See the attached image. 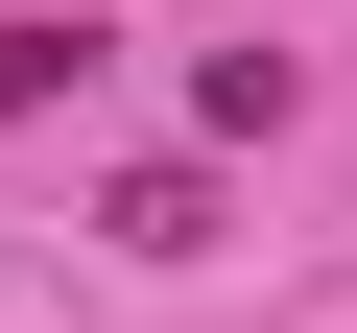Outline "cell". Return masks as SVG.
Masks as SVG:
<instances>
[{"label":"cell","instance_id":"obj_1","mask_svg":"<svg viewBox=\"0 0 357 333\" xmlns=\"http://www.w3.org/2000/svg\"><path fill=\"white\" fill-rule=\"evenodd\" d=\"M72 72H96V24H72V0H24V24H0V119H48Z\"/></svg>","mask_w":357,"mask_h":333},{"label":"cell","instance_id":"obj_2","mask_svg":"<svg viewBox=\"0 0 357 333\" xmlns=\"http://www.w3.org/2000/svg\"><path fill=\"white\" fill-rule=\"evenodd\" d=\"M72 24H96V0H72Z\"/></svg>","mask_w":357,"mask_h":333}]
</instances>
